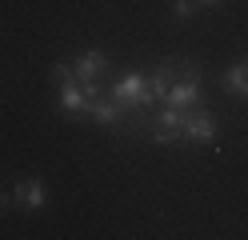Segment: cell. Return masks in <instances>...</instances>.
Segmentation results:
<instances>
[{
    "label": "cell",
    "instance_id": "9c48e42d",
    "mask_svg": "<svg viewBox=\"0 0 248 240\" xmlns=\"http://www.w3.org/2000/svg\"><path fill=\"white\" fill-rule=\"evenodd\" d=\"M168 8H172V20L176 24H188V20L200 16V0H172Z\"/></svg>",
    "mask_w": 248,
    "mask_h": 240
},
{
    "label": "cell",
    "instance_id": "8992f818",
    "mask_svg": "<svg viewBox=\"0 0 248 240\" xmlns=\"http://www.w3.org/2000/svg\"><path fill=\"white\" fill-rule=\"evenodd\" d=\"M108 64L112 60H108L104 48H84V52L72 60V72H76V80H104Z\"/></svg>",
    "mask_w": 248,
    "mask_h": 240
},
{
    "label": "cell",
    "instance_id": "277c9868",
    "mask_svg": "<svg viewBox=\"0 0 248 240\" xmlns=\"http://www.w3.org/2000/svg\"><path fill=\"white\" fill-rule=\"evenodd\" d=\"M128 112H132L128 104L112 100V96H108V92H96V96H92V100H88V112H84V120L100 124V128H120Z\"/></svg>",
    "mask_w": 248,
    "mask_h": 240
},
{
    "label": "cell",
    "instance_id": "5b68a950",
    "mask_svg": "<svg viewBox=\"0 0 248 240\" xmlns=\"http://www.w3.org/2000/svg\"><path fill=\"white\" fill-rule=\"evenodd\" d=\"M12 204L20 208V212H40L44 204H48V188H44L40 176H24V180L12 184Z\"/></svg>",
    "mask_w": 248,
    "mask_h": 240
},
{
    "label": "cell",
    "instance_id": "7a4b0ae2",
    "mask_svg": "<svg viewBox=\"0 0 248 240\" xmlns=\"http://www.w3.org/2000/svg\"><path fill=\"white\" fill-rule=\"evenodd\" d=\"M164 104L168 108H196V104H204V72H200L196 60H180V76L172 80Z\"/></svg>",
    "mask_w": 248,
    "mask_h": 240
},
{
    "label": "cell",
    "instance_id": "8fae6325",
    "mask_svg": "<svg viewBox=\"0 0 248 240\" xmlns=\"http://www.w3.org/2000/svg\"><path fill=\"white\" fill-rule=\"evenodd\" d=\"M8 208H12V192L0 188V212H8Z\"/></svg>",
    "mask_w": 248,
    "mask_h": 240
},
{
    "label": "cell",
    "instance_id": "7c38bea8",
    "mask_svg": "<svg viewBox=\"0 0 248 240\" xmlns=\"http://www.w3.org/2000/svg\"><path fill=\"white\" fill-rule=\"evenodd\" d=\"M216 4H220V0H200V8H216Z\"/></svg>",
    "mask_w": 248,
    "mask_h": 240
},
{
    "label": "cell",
    "instance_id": "52a82bcc",
    "mask_svg": "<svg viewBox=\"0 0 248 240\" xmlns=\"http://www.w3.org/2000/svg\"><path fill=\"white\" fill-rule=\"evenodd\" d=\"M176 76H180V60H176V56L160 60L156 68L148 72V92H152V100H156V104H164V96H168V88H172Z\"/></svg>",
    "mask_w": 248,
    "mask_h": 240
},
{
    "label": "cell",
    "instance_id": "6da1fadb",
    "mask_svg": "<svg viewBox=\"0 0 248 240\" xmlns=\"http://www.w3.org/2000/svg\"><path fill=\"white\" fill-rule=\"evenodd\" d=\"M104 92L112 96V100L128 104L136 116H144V112H152V108H156V100H152V92H148V72H144V68H128V72L112 76Z\"/></svg>",
    "mask_w": 248,
    "mask_h": 240
},
{
    "label": "cell",
    "instance_id": "ba28073f",
    "mask_svg": "<svg viewBox=\"0 0 248 240\" xmlns=\"http://www.w3.org/2000/svg\"><path fill=\"white\" fill-rule=\"evenodd\" d=\"M220 84H224V92H232V96H244V100H248V60L228 64V68L220 72Z\"/></svg>",
    "mask_w": 248,
    "mask_h": 240
},
{
    "label": "cell",
    "instance_id": "30bf717a",
    "mask_svg": "<svg viewBox=\"0 0 248 240\" xmlns=\"http://www.w3.org/2000/svg\"><path fill=\"white\" fill-rule=\"evenodd\" d=\"M48 72H52V84H68V80H76V72H72V64H68V60H56Z\"/></svg>",
    "mask_w": 248,
    "mask_h": 240
},
{
    "label": "cell",
    "instance_id": "3957f363",
    "mask_svg": "<svg viewBox=\"0 0 248 240\" xmlns=\"http://www.w3.org/2000/svg\"><path fill=\"white\" fill-rule=\"evenodd\" d=\"M216 136H220V124H216L208 104H196L184 120V144H196V148H212Z\"/></svg>",
    "mask_w": 248,
    "mask_h": 240
}]
</instances>
